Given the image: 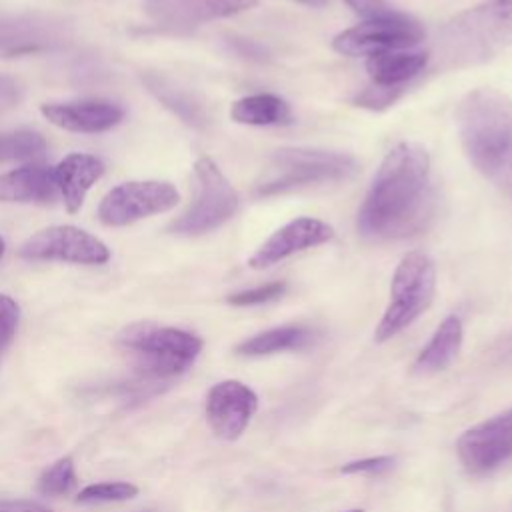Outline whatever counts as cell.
Wrapping results in <instances>:
<instances>
[{"label": "cell", "instance_id": "e0dca14e", "mask_svg": "<svg viewBox=\"0 0 512 512\" xmlns=\"http://www.w3.org/2000/svg\"><path fill=\"white\" fill-rule=\"evenodd\" d=\"M58 196L54 168L44 164H24L0 174V202L48 204Z\"/></svg>", "mask_w": 512, "mask_h": 512}, {"label": "cell", "instance_id": "52a82bcc", "mask_svg": "<svg viewBox=\"0 0 512 512\" xmlns=\"http://www.w3.org/2000/svg\"><path fill=\"white\" fill-rule=\"evenodd\" d=\"M194 200L188 210L168 224V232L178 236H200L224 222L238 210V192L222 174L218 164L200 156L194 162Z\"/></svg>", "mask_w": 512, "mask_h": 512}, {"label": "cell", "instance_id": "cb8c5ba5", "mask_svg": "<svg viewBox=\"0 0 512 512\" xmlns=\"http://www.w3.org/2000/svg\"><path fill=\"white\" fill-rule=\"evenodd\" d=\"M76 488V470L70 456L58 458L38 478V492L42 496H64Z\"/></svg>", "mask_w": 512, "mask_h": 512}, {"label": "cell", "instance_id": "7c38bea8", "mask_svg": "<svg viewBox=\"0 0 512 512\" xmlns=\"http://www.w3.org/2000/svg\"><path fill=\"white\" fill-rule=\"evenodd\" d=\"M332 238L334 228L328 222L312 216H300L272 232L248 258V266L254 270H264L290 258L292 254L320 246Z\"/></svg>", "mask_w": 512, "mask_h": 512}, {"label": "cell", "instance_id": "3957f363", "mask_svg": "<svg viewBox=\"0 0 512 512\" xmlns=\"http://www.w3.org/2000/svg\"><path fill=\"white\" fill-rule=\"evenodd\" d=\"M512 46V0H484L442 24L438 56L450 68H468Z\"/></svg>", "mask_w": 512, "mask_h": 512}, {"label": "cell", "instance_id": "d4e9b609", "mask_svg": "<svg viewBox=\"0 0 512 512\" xmlns=\"http://www.w3.org/2000/svg\"><path fill=\"white\" fill-rule=\"evenodd\" d=\"M138 494V486L130 482H98L88 484L76 496L78 504H98V502H124Z\"/></svg>", "mask_w": 512, "mask_h": 512}, {"label": "cell", "instance_id": "603a6c76", "mask_svg": "<svg viewBox=\"0 0 512 512\" xmlns=\"http://www.w3.org/2000/svg\"><path fill=\"white\" fill-rule=\"evenodd\" d=\"M46 140L34 130H16L0 136V162L36 160L44 156Z\"/></svg>", "mask_w": 512, "mask_h": 512}, {"label": "cell", "instance_id": "83f0119b", "mask_svg": "<svg viewBox=\"0 0 512 512\" xmlns=\"http://www.w3.org/2000/svg\"><path fill=\"white\" fill-rule=\"evenodd\" d=\"M20 322V306L14 298L0 294V352H4L16 336Z\"/></svg>", "mask_w": 512, "mask_h": 512}, {"label": "cell", "instance_id": "ba28073f", "mask_svg": "<svg viewBox=\"0 0 512 512\" xmlns=\"http://www.w3.org/2000/svg\"><path fill=\"white\" fill-rule=\"evenodd\" d=\"M424 38V28L418 20L392 10L386 16L364 20L358 26L342 30L332 38V48L338 54L360 58L396 50H410Z\"/></svg>", "mask_w": 512, "mask_h": 512}, {"label": "cell", "instance_id": "8992f818", "mask_svg": "<svg viewBox=\"0 0 512 512\" xmlns=\"http://www.w3.org/2000/svg\"><path fill=\"white\" fill-rule=\"evenodd\" d=\"M436 294V268L424 252H408L394 270L390 282V302L374 330L376 342H386L422 312H426Z\"/></svg>", "mask_w": 512, "mask_h": 512}, {"label": "cell", "instance_id": "e575fe53", "mask_svg": "<svg viewBox=\"0 0 512 512\" xmlns=\"http://www.w3.org/2000/svg\"><path fill=\"white\" fill-rule=\"evenodd\" d=\"M4 252H6V240L0 236V258L4 256Z\"/></svg>", "mask_w": 512, "mask_h": 512}, {"label": "cell", "instance_id": "4fadbf2b", "mask_svg": "<svg viewBox=\"0 0 512 512\" xmlns=\"http://www.w3.org/2000/svg\"><path fill=\"white\" fill-rule=\"evenodd\" d=\"M258 410V396L238 380L214 384L206 396V420L224 440H236Z\"/></svg>", "mask_w": 512, "mask_h": 512}, {"label": "cell", "instance_id": "9c48e42d", "mask_svg": "<svg viewBox=\"0 0 512 512\" xmlns=\"http://www.w3.org/2000/svg\"><path fill=\"white\" fill-rule=\"evenodd\" d=\"M180 202V192L164 180H130L114 186L100 200L98 220L104 226H128L142 218L172 210Z\"/></svg>", "mask_w": 512, "mask_h": 512}, {"label": "cell", "instance_id": "ac0fdd59", "mask_svg": "<svg viewBox=\"0 0 512 512\" xmlns=\"http://www.w3.org/2000/svg\"><path fill=\"white\" fill-rule=\"evenodd\" d=\"M462 338H464V330H462L460 318L454 314L446 316L436 328V332L432 334L430 342L420 350L418 358L414 360V366H412L414 374L430 376L446 370L458 356Z\"/></svg>", "mask_w": 512, "mask_h": 512}, {"label": "cell", "instance_id": "f1b7e54d", "mask_svg": "<svg viewBox=\"0 0 512 512\" xmlns=\"http://www.w3.org/2000/svg\"><path fill=\"white\" fill-rule=\"evenodd\" d=\"M394 458L392 456H374V458H362L354 462H346L340 472L342 474H380L388 468H392Z\"/></svg>", "mask_w": 512, "mask_h": 512}, {"label": "cell", "instance_id": "9a60e30c", "mask_svg": "<svg viewBox=\"0 0 512 512\" xmlns=\"http://www.w3.org/2000/svg\"><path fill=\"white\" fill-rule=\"evenodd\" d=\"M42 116L66 132L100 134L118 126L124 118L122 106L112 100L86 98L72 102H50L40 106Z\"/></svg>", "mask_w": 512, "mask_h": 512}, {"label": "cell", "instance_id": "5bb4252c", "mask_svg": "<svg viewBox=\"0 0 512 512\" xmlns=\"http://www.w3.org/2000/svg\"><path fill=\"white\" fill-rule=\"evenodd\" d=\"M256 6V0H144L146 14L162 28L188 30L230 18Z\"/></svg>", "mask_w": 512, "mask_h": 512}, {"label": "cell", "instance_id": "d6a6232c", "mask_svg": "<svg viewBox=\"0 0 512 512\" xmlns=\"http://www.w3.org/2000/svg\"><path fill=\"white\" fill-rule=\"evenodd\" d=\"M16 94V86L12 80L0 76V102H12Z\"/></svg>", "mask_w": 512, "mask_h": 512}, {"label": "cell", "instance_id": "7402d4cb", "mask_svg": "<svg viewBox=\"0 0 512 512\" xmlns=\"http://www.w3.org/2000/svg\"><path fill=\"white\" fill-rule=\"evenodd\" d=\"M146 86L148 90L166 106L170 108L182 122L194 126V128H204L208 122V116L202 108V104L192 98L188 92L172 84L170 80L158 76V74H148L146 76Z\"/></svg>", "mask_w": 512, "mask_h": 512}, {"label": "cell", "instance_id": "8fae6325", "mask_svg": "<svg viewBox=\"0 0 512 512\" xmlns=\"http://www.w3.org/2000/svg\"><path fill=\"white\" fill-rule=\"evenodd\" d=\"M456 452L462 466L476 476L506 462L512 456V408L462 432Z\"/></svg>", "mask_w": 512, "mask_h": 512}, {"label": "cell", "instance_id": "4316f807", "mask_svg": "<svg viewBox=\"0 0 512 512\" xmlns=\"http://www.w3.org/2000/svg\"><path fill=\"white\" fill-rule=\"evenodd\" d=\"M284 292H286V282H270V284H264L258 288L234 292L226 298V302L232 306H258V304L278 300Z\"/></svg>", "mask_w": 512, "mask_h": 512}, {"label": "cell", "instance_id": "5b68a950", "mask_svg": "<svg viewBox=\"0 0 512 512\" xmlns=\"http://www.w3.org/2000/svg\"><path fill=\"white\" fill-rule=\"evenodd\" d=\"M356 172L358 160L346 152L302 146L280 148L266 160L254 184V194H286L310 184L348 180Z\"/></svg>", "mask_w": 512, "mask_h": 512}, {"label": "cell", "instance_id": "7a4b0ae2", "mask_svg": "<svg viewBox=\"0 0 512 512\" xmlns=\"http://www.w3.org/2000/svg\"><path fill=\"white\" fill-rule=\"evenodd\" d=\"M456 128L468 162L512 200V100L476 88L458 102Z\"/></svg>", "mask_w": 512, "mask_h": 512}, {"label": "cell", "instance_id": "30bf717a", "mask_svg": "<svg viewBox=\"0 0 512 512\" xmlns=\"http://www.w3.org/2000/svg\"><path fill=\"white\" fill-rule=\"evenodd\" d=\"M18 256L36 262L44 260L98 266L110 260V248L98 236L78 226L56 224L26 238L18 248Z\"/></svg>", "mask_w": 512, "mask_h": 512}, {"label": "cell", "instance_id": "484cf974", "mask_svg": "<svg viewBox=\"0 0 512 512\" xmlns=\"http://www.w3.org/2000/svg\"><path fill=\"white\" fill-rule=\"evenodd\" d=\"M404 92V86H380V84H372L368 88H364L362 92L356 94L354 104L368 108V110H386L388 106H392L400 94Z\"/></svg>", "mask_w": 512, "mask_h": 512}, {"label": "cell", "instance_id": "44dd1931", "mask_svg": "<svg viewBox=\"0 0 512 512\" xmlns=\"http://www.w3.org/2000/svg\"><path fill=\"white\" fill-rule=\"evenodd\" d=\"M316 334L312 328L302 324H286L264 330L236 346L240 356H268L284 350H302L314 342Z\"/></svg>", "mask_w": 512, "mask_h": 512}, {"label": "cell", "instance_id": "277c9868", "mask_svg": "<svg viewBox=\"0 0 512 512\" xmlns=\"http://www.w3.org/2000/svg\"><path fill=\"white\" fill-rule=\"evenodd\" d=\"M136 374L146 380H170L184 374L202 352V340L182 328L136 322L118 336Z\"/></svg>", "mask_w": 512, "mask_h": 512}, {"label": "cell", "instance_id": "ffe728a7", "mask_svg": "<svg viewBox=\"0 0 512 512\" xmlns=\"http://www.w3.org/2000/svg\"><path fill=\"white\" fill-rule=\"evenodd\" d=\"M230 118L246 126H284L292 122V110L284 98L260 92L236 100L230 108Z\"/></svg>", "mask_w": 512, "mask_h": 512}, {"label": "cell", "instance_id": "1f68e13d", "mask_svg": "<svg viewBox=\"0 0 512 512\" xmlns=\"http://www.w3.org/2000/svg\"><path fill=\"white\" fill-rule=\"evenodd\" d=\"M232 46H234V50H236L240 56L258 58V60L264 58V50H262L258 44L248 42V40H244V38H232Z\"/></svg>", "mask_w": 512, "mask_h": 512}, {"label": "cell", "instance_id": "d590c367", "mask_svg": "<svg viewBox=\"0 0 512 512\" xmlns=\"http://www.w3.org/2000/svg\"><path fill=\"white\" fill-rule=\"evenodd\" d=\"M350 512H364V510H350Z\"/></svg>", "mask_w": 512, "mask_h": 512}, {"label": "cell", "instance_id": "d6986e66", "mask_svg": "<svg viewBox=\"0 0 512 512\" xmlns=\"http://www.w3.org/2000/svg\"><path fill=\"white\" fill-rule=\"evenodd\" d=\"M428 64L426 52L396 50L376 54L366 60V72L372 84L380 86H404L408 80L418 76Z\"/></svg>", "mask_w": 512, "mask_h": 512}, {"label": "cell", "instance_id": "836d02e7", "mask_svg": "<svg viewBox=\"0 0 512 512\" xmlns=\"http://www.w3.org/2000/svg\"><path fill=\"white\" fill-rule=\"evenodd\" d=\"M294 2L310 6V8H324L328 4V0H294Z\"/></svg>", "mask_w": 512, "mask_h": 512}, {"label": "cell", "instance_id": "f546056e", "mask_svg": "<svg viewBox=\"0 0 512 512\" xmlns=\"http://www.w3.org/2000/svg\"><path fill=\"white\" fill-rule=\"evenodd\" d=\"M358 16H362L364 20L370 18H380L392 12V8L384 2V0H344Z\"/></svg>", "mask_w": 512, "mask_h": 512}, {"label": "cell", "instance_id": "4dcf8cb0", "mask_svg": "<svg viewBox=\"0 0 512 512\" xmlns=\"http://www.w3.org/2000/svg\"><path fill=\"white\" fill-rule=\"evenodd\" d=\"M0 512H52L34 500H0Z\"/></svg>", "mask_w": 512, "mask_h": 512}, {"label": "cell", "instance_id": "2e32d148", "mask_svg": "<svg viewBox=\"0 0 512 512\" xmlns=\"http://www.w3.org/2000/svg\"><path fill=\"white\" fill-rule=\"evenodd\" d=\"M104 170V162L98 156L84 152L68 154L54 166L58 196L70 214L82 208L88 190L104 176Z\"/></svg>", "mask_w": 512, "mask_h": 512}, {"label": "cell", "instance_id": "6da1fadb", "mask_svg": "<svg viewBox=\"0 0 512 512\" xmlns=\"http://www.w3.org/2000/svg\"><path fill=\"white\" fill-rule=\"evenodd\" d=\"M430 156L422 144L400 142L380 162L358 210V232L370 240L404 238L432 218Z\"/></svg>", "mask_w": 512, "mask_h": 512}]
</instances>
